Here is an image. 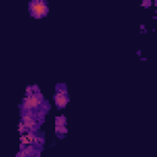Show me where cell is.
<instances>
[{
	"mask_svg": "<svg viewBox=\"0 0 157 157\" xmlns=\"http://www.w3.org/2000/svg\"><path fill=\"white\" fill-rule=\"evenodd\" d=\"M54 101H55V105L59 109L65 108L66 104L69 103V93H67V88L65 83L56 85L55 93H54Z\"/></svg>",
	"mask_w": 157,
	"mask_h": 157,
	"instance_id": "3957f363",
	"label": "cell"
},
{
	"mask_svg": "<svg viewBox=\"0 0 157 157\" xmlns=\"http://www.w3.org/2000/svg\"><path fill=\"white\" fill-rule=\"evenodd\" d=\"M66 132H67L66 126H55V134H56V136L63 137V136H64Z\"/></svg>",
	"mask_w": 157,
	"mask_h": 157,
	"instance_id": "5b68a950",
	"label": "cell"
},
{
	"mask_svg": "<svg viewBox=\"0 0 157 157\" xmlns=\"http://www.w3.org/2000/svg\"><path fill=\"white\" fill-rule=\"evenodd\" d=\"M55 126H66V118L64 115L55 118Z\"/></svg>",
	"mask_w": 157,
	"mask_h": 157,
	"instance_id": "277c9868",
	"label": "cell"
},
{
	"mask_svg": "<svg viewBox=\"0 0 157 157\" xmlns=\"http://www.w3.org/2000/svg\"><path fill=\"white\" fill-rule=\"evenodd\" d=\"M142 6H144V7L151 6V0H144V1H142Z\"/></svg>",
	"mask_w": 157,
	"mask_h": 157,
	"instance_id": "8992f818",
	"label": "cell"
},
{
	"mask_svg": "<svg viewBox=\"0 0 157 157\" xmlns=\"http://www.w3.org/2000/svg\"><path fill=\"white\" fill-rule=\"evenodd\" d=\"M43 96L40 92L33 93L31 96H25L22 102V112H29V110H37L43 104Z\"/></svg>",
	"mask_w": 157,
	"mask_h": 157,
	"instance_id": "6da1fadb",
	"label": "cell"
},
{
	"mask_svg": "<svg viewBox=\"0 0 157 157\" xmlns=\"http://www.w3.org/2000/svg\"><path fill=\"white\" fill-rule=\"evenodd\" d=\"M28 10H29V13L32 17L42 18V17L47 16V13L49 11V6L43 0H33L28 4Z\"/></svg>",
	"mask_w": 157,
	"mask_h": 157,
	"instance_id": "7a4b0ae2",
	"label": "cell"
}]
</instances>
